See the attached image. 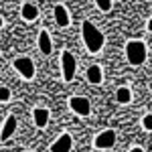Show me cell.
Instances as JSON below:
<instances>
[{
	"mask_svg": "<svg viewBox=\"0 0 152 152\" xmlns=\"http://www.w3.org/2000/svg\"><path fill=\"white\" fill-rule=\"evenodd\" d=\"M142 126H144V130L152 132V114H146V116L142 118Z\"/></svg>",
	"mask_w": 152,
	"mask_h": 152,
	"instance_id": "cell-16",
	"label": "cell"
},
{
	"mask_svg": "<svg viewBox=\"0 0 152 152\" xmlns=\"http://www.w3.org/2000/svg\"><path fill=\"white\" fill-rule=\"evenodd\" d=\"M20 14H23L24 20H37L39 18V6H35L33 2H26L20 8Z\"/></svg>",
	"mask_w": 152,
	"mask_h": 152,
	"instance_id": "cell-11",
	"label": "cell"
},
{
	"mask_svg": "<svg viewBox=\"0 0 152 152\" xmlns=\"http://www.w3.org/2000/svg\"><path fill=\"white\" fill-rule=\"evenodd\" d=\"M61 69H63V79L71 81L75 77V69H77V61L73 57L71 51H63L61 53Z\"/></svg>",
	"mask_w": 152,
	"mask_h": 152,
	"instance_id": "cell-3",
	"label": "cell"
},
{
	"mask_svg": "<svg viewBox=\"0 0 152 152\" xmlns=\"http://www.w3.org/2000/svg\"><path fill=\"white\" fill-rule=\"evenodd\" d=\"M146 57H148V51H146V45L142 41H130L126 45V59H128L130 65L138 67L146 61Z\"/></svg>",
	"mask_w": 152,
	"mask_h": 152,
	"instance_id": "cell-2",
	"label": "cell"
},
{
	"mask_svg": "<svg viewBox=\"0 0 152 152\" xmlns=\"http://www.w3.org/2000/svg\"><path fill=\"white\" fill-rule=\"evenodd\" d=\"M39 51H41L43 55H51V51H53L51 37H49L47 31H41V33H39Z\"/></svg>",
	"mask_w": 152,
	"mask_h": 152,
	"instance_id": "cell-10",
	"label": "cell"
},
{
	"mask_svg": "<svg viewBox=\"0 0 152 152\" xmlns=\"http://www.w3.org/2000/svg\"><path fill=\"white\" fill-rule=\"evenodd\" d=\"M116 144V130H104L95 136L94 146L99 148V150H105V148H112Z\"/></svg>",
	"mask_w": 152,
	"mask_h": 152,
	"instance_id": "cell-6",
	"label": "cell"
},
{
	"mask_svg": "<svg viewBox=\"0 0 152 152\" xmlns=\"http://www.w3.org/2000/svg\"><path fill=\"white\" fill-rule=\"evenodd\" d=\"M116 99H118V104H130L132 91H130L128 87H120V89L116 91Z\"/></svg>",
	"mask_w": 152,
	"mask_h": 152,
	"instance_id": "cell-14",
	"label": "cell"
},
{
	"mask_svg": "<svg viewBox=\"0 0 152 152\" xmlns=\"http://www.w3.org/2000/svg\"><path fill=\"white\" fill-rule=\"evenodd\" d=\"M150 89H152V83H150Z\"/></svg>",
	"mask_w": 152,
	"mask_h": 152,
	"instance_id": "cell-21",
	"label": "cell"
},
{
	"mask_svg": "<svg viewBox=\"0 0 152 152\" xmlns=\"http://www.w3.org/2000/svg\"><path fill=\"white\" fill-rule=\"evenodd\" d=\"M87 81L97 85V83L104 81V71L99 65H91V67H87Z\"/></svg>",
	"mask_w": 152,
	"mask_h": 152,
	"instance_id": "cell-13",
	"label": "cell"
},
{
	"mask_svg": "<svg viewBox=\"0 0 152 152\" xmlns=\"http://www.w3.org/2000/svg\"><path fill=\"white\" fill-rule=\"evenodd\" d=\"M14 69L20 73V77L23 79H26V81H31L33 77H35V63H33V59L28 57H18L14 59Z\"/></svg>",
	"mask_w": 152,
	"mask_h": 152,
	"instance_id": "cell-4",
	"label": "cell"
},
{
	"mask_svg": "<svg viewBox=\"0 0 152 152\" xmlns=\"http://www.w3.org/2000/svg\"><path fill=\"white\" fill-rule=\"evenodd\" d=\"M81 37H83V43H85V47H87L89 53H99V51L104 49L105 37L94 23L85 20V23L81 24Z\"/></svg>",
	"mask_w": 152,
	"mask_h": 152,
	"instance_id": "cell-1",
	"label": "cell"
},
{
	"mask_svg": "<svg viewBox=\"0 0 152 152\" xmlns=\"http://www.w3.org/2000/svg\"><path fill=\"white\" fill-rule=\"evenodd\" d=\"M69 107L71 112H75L77 116H89L91 114V104L87 97L83 95H71L69 97Z\"/></svg>",
	"mask_w": 152,
	"mask_h": 152,
	"instance_id": "cell-5",
	"label": "cell"
},
{
	"mask_svg": "<svg viewBox=\"0 0 152 152\" xmlns=\"http://www.w3.org/2000/svg\"><path fill=\"white\" fill-rule=\"evenodd\" d=\"M16 126H18V120H16V116H8L6 120H4V124H2V130H0V140L6 142L8 138H10L12 134L16 132Z\"/></svg>",
	"mask_w": 152,
	"mask_h": 152,
	"instance_id": "cell-7",
	"label": "cell"
},
{
	"mask_svg": "<svg viewBox=\"0 0 152 152\" xmlns=\"http://www.w3.org/2000/svg\"><path fill=\"white\" fill-rule=\"evenodd\" d=\"M128 152H144V150H142L140 146H134V148H130V150H128Z\"/></svg>",
	"mask_w": 152,
	"mask_h": 152,
	"instance_id": "cell-18",
	"label": "cell"
},
{
	"mask_svg": "<svg viewBox=\"0 0 152 152\" xmlns=\"http://www.w3.org/2000/svg\"><path fill=\"white\" fill-rule=\"evenodd\" d=\"M10 99V89L8 87H0V102H8Z\"/></svg>",
	"mask_w": 152,
	"mask_h": 152,
	"instance_id": "cell-17",
	"label": "cell"
},
{
	"mask_svg": "<svg viewBox=\"0 0 152 152\" xmlns=\"http://www.w3.org/2000/svg\"><path fill=\"white\" fill-rule=\"evenodd\" d=\"M71 146H73V138L69 134H61L57 140L51 144V152H71Z\"/></svg>",
	"mask_w": 152,
	"mask_h": 152,
	"instance_id": "cell-8",
	"label": "cell"
},
{
	"mask_svg": "<svg viewBox=\"0 0 152 152\" xmlns=\"http://www.w3.org/2000/svg\"><path fill=\"white\" fill-rule=\"evenodd\" d=\"M69 12H67V8L63 6V4H57L55 6V23L59 24V26H67L69 24Z\"/></svg>",
	"mask_w": 152,
	"mask_h": 152,
	"instance_id": "cell-12",
	"label": "cell"
},
{
	"mask_svg": "<svg viewBox=\"0 0 152 152\" xmlns=\"http://www.w3.org/2000/svg\"><path fill=\"white\" fill-rule=\"evenodd\" d=\"M33 120H35V126L37 128H47L49 124V110H45V107H35L33 110Z\"/></svg>",
	"mask_w": 152,
	"mask_h": 152,
	"instance_id": "cell-9",
	"label": "cell"
},
{
	"mask_svg": "<svg viewBox=\"0 0 152 152\" xmlns=\"http://www.w3.org/2000/svg\"><path fill=\"white\" fill-rule=\"evenodd\" d=\"M94 2H95V6H97L99 10H104V12L112 10V0H94Z\"/></svg>",
	"mask_w": 152,
	"mask_h": 152,
	"instance_id": "cell-15",
	"label": "cell"
},
{
	"mask_svg": "<svg viewBox=\"0 0 152 152\" xmlns=\"http://www.w3.org/2000/svg\"><path fill=\"white\" fill-rule=\"evenodd\" d=\"M148 31H152V18L148 20Z\"/></svg>",
	"mask_w": 152,
	"mask_h": 152,
	"instance_id": "cell-19",
	"label": "cell"
},
{
	"mask_svg": "<svg viewBox=\"0 0 152 152\" xmlns=\"http://www.w3.org/2000/svg\"><path fill=\"white\" fill-rule=\"evenodd\" d=\"M2 24H4V20H2V16H0V28H2Z\"/></svg>",
	"mask_w": 152,
	"mask_h": 152,
	"instance_id": "cell-20",
	"label": "cell"
}]
</instances>
